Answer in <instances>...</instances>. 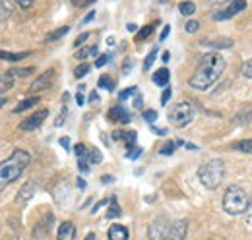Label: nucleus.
<instances>
[{
  "mask_svg": "<svg viewBox=\"0 0 252 240\" xmlns=\"http://www.w3.org/2000/svg\"><path fill=\"white\" fill-rule=\"evenodd\" d=\"M223 70H225V59L220 53H208L202 57L196 72L189 78V86L196 91L210 90L221 78Z\"/></svg>",
  "mask_w": 252,
  "mask_h": 240,
  "instance_id": "nucleus-1",
  "label": "nucleus"
},
{
  "mask_svg": "<svg viewBox=\"0 0 252 240\" xmlns=\"http://www.w3.org/2000/svg\"><path fill=\"white\" fill-rule=\"evenodd\" d=\"M32 163V155L26 150H14L12 155L0 161V192H4L10 184L20 179Z\"/></svg>",
  "mask_w": 252,
  "mask_h": 240,
  "instance_id": "nucleus-2",
  "label": "nucleus"
},
{
  "mask_svg": "<svg viewBox=\"0 0 252 240\" xmlns=\"http://www.w3.org/2000/svg\"><path fill=\"white\" fill-rule=\"evenodd\" d=\"M223 177H225V163L221 159H212L200 165L198 169V179L202 182V186L208 190H216L221 184Z\"/></svg>",
  "mask_w": 252,
  "mask_h": 240,
  "instance_id": "nucleus-3",
  "label": "nucleus"
},
{
  "mask_svg": "<svg viewBox=\"0 0 252 240\" xmlns=\"http://www.w3.org/2000/svg\"><path fill=\"white\" fill-rule=\"evenodd\" d=\"M249 206V196L247 192L241 188V186H229L225 190V196H223V211L227 215H241L247 211Z\"/></svg>",
  "mask_w": 252,
  "mask_h": 240,
  "instance_id": "nucleus-4",
  "label": "nucleus"
},
{
  "mask_svg": "<svg viewBox=\"0 0 252 240\" xmlns=\"http://www.w3.org/2000/svg\"><path fill=\"white\" fill-rule=\"evenodd\" d=\"M194 105L190 103V101H181V103H177L173 109H171V113H169V120H171V124H175L177 128H185V126H189L192 119H194Z\"/></svg>",
  "mask_w": 252,
  "mask_h": 240,
  "instance_id": "nucleus-5",
  "label": "nucleus"
},
{
  "mask_svg": "<svg viewBox=\"0 0 252 240\" xmlns=\"http://www.w3.org/2000/svg\"><path fill=\"white\" fill-rule=\"evenodd\" d=\"M169 227L171 223L167 221V217H158L150 229H148V239L150 240H165L167 239V233H169Z\"/></svg>",
  "mask_w": 252,
  "mask_h": 240,
  "instance_id": "nucleus-6",
  "label": "nucleus"
},
{
  "mask_svg": "<svg viewBox=\"0 0 252 240\" xmlns=\"http://www.w3.org/2000/svg\"><path fill=\"white\" fill-rule=\"evenodd\" d=\"M245 8H247V0H233L229 6H225L223 10H220V12L214 14V20H218V22L231 20V18H235L237 14H241Z\"/></svg>",
  "mask_w": 252,
  "mask_h": 240,
  "instance_id": "nucleus-7",
  "label": "nucleus"
},
{
  "mask_svg": "<svg viewBox=\"0 0 252 240\" xmlns=\"http://www.w3.org/2000/svg\"><path fill=\"white\" fill-rule=\"evenodd\" d=\"M49 117V111L47 109H41V111H37V113H33L32 117H28V119H24L22 122H20V130L22 132H33V130H37L43 122H45V119Z\"/></svg>",
  "mask_w": 252,
  "mask_h": 240,
  "instance_id": "nucleus-8",
  "label": "nucleus"
},
{
  "mask_svg": "<svg viewBox=\"0 0 252 240\" xmlns=\"http://www.w3.org/2000/svg\"><path fill=\"white\" fill-rule=\"evenodd\" d=\"M53 78H55V70L51 68V70L43 72L41 76H37V80H35L32 86H30V91H32V93H37V91L49 90V88H51V82H53Z\"/></svg>",
  "mask_w": 252,
  "mask_h": 240,
  "instance_id": "nucleus-9",
  "label": "nucleus"
},
{
  "mask_svg": "<svg viewBox=\"0 0 252 240\" xmlns=\"http://www.w3.org/2000/svg\"><path fill=\"white\" fill-rule=\"evenodd\" d=\"M187 229H189V223L183 221V219L171 223L169 233H167V239L165 240H185V237H187Z\"/></svg>",
  "mask_w": 252,
  "mask_h": 240,
  "instance_id": "nucleus-10",
  "label": "nucleus"
},
{
  "mask_svg": "<svg viewBox=\"0 0 252 240\" xmlns=\"http://www.w3.org/2000/svg\"><path fill=\"white\" fill-rule=\"evenodd\" d=\"M35 190H37L35 182H26V184L20 188L18 196H16V204H18V206H26L33 196H35Z\"/></svg>",
  "mask_w": 252,
  "mask_h": 240,
  "instance_id": "nucleus-11",
  "label": "nucleus"
},
{
  "mask_svg": "<svg viewBox=\"0 0 252 240\" xmlns=\"http://www.w3.org/2000/svg\"><path fill=\"white\" fill-rule=\"evenodd\" d=\"M109 120L111 122H121V124H130V120H132V117H130V113L126 111L123 105H117V107H113L111 111H109Z\"/></svg>",
  "mask_w": 252,
  "mask_h": 240,
  "instance_id": "nucleus-12",
  "label": "nucleus"
},
{
  "mask_svg": "<svg viewBox=\"0 0 252 240\" xmlns=\"http://www.w3.org/2000/svg\"><path fill=\"white\" fill-rule=\"evenodd\" d=\"M53 221H55V217H53L51 213H49V215H45V217L35 225V229H33V239H41V237H45V235L51 231Z\"/></svg>",
  "mask_w": 252,
  "mask_h": 240,
  "instance_id": "nucleus-13",
  "label": "nucleus"
},
{
  "mask_svg": "<svg viewBox=\"0 0 252 240\" xmlns=\"http://www.w3.org/2000/svg\"><path fill=\"white\" fill-rule=\"evenodd\" d=\"M109 240H128V229L125 225H113L107 233Z\"/></svg>",
  "mask_w": 252,
  "mask_h": 240,
  "instance_id": "nucleus-14",
  "label": "nucleus"
},
{
  "mask_svg": "<svg viewBox=\"0 0 252 240\" xmlns=\"http://www.w3.org/2000/svg\"><path fill=\"white\" fill-rule=\"evenodd\" d=\"M136 138H138V136H136V132H115V134H113V140H117V142H119V140H123L128 150H132V148H134Z\"/></svg>",
  "mask_w": 252,
  "mask_h": 240,
  "instance_id": "nucleus-15",
  "label": "nucleus"
},
{
  "mask_svg": "<svg viewBox=\"0 0 252 240\" xmlns=\"http://www.w3.org/2000/svg\"><path fill=\"white\" fill-rule=\"evenodd\" d=\"M59 240H70L76 237V229H74V225L70 223V221H64L63 225L59 227Z\"/></svg>",
  "mask_w": 252,
  "mask_h": 240,
  "instance_id": "nucleus-16",
  "label": "nucleus"
},
{
  "mask_svg": "<svg viewBox=\"0 0 252 240\" xmlns=\"http://www.w3.org/2000/svg\"><path fill=\"white\" fill-rule=\"evenodd\" d=\"M169 80H171V74L167 68H159L158 72L154 74V84H158L161 88H167L169 86Z\"/></svg>",
  "mask_w": 252,
  "mask_h": 240,
  "instance_id": "nucleus-17",
  "label": "nucleus"
},
{
  "mask_svg": "<svg viewBox=\"0 0 252 240\" xmlns=\"http://www.w3.org/2000/svg\"><path fill=\"white\" fill-rule=\"evenodd\" d=\"M32 53L26 51V53H10V51H0V60H6V62H18V60L28 59Z\"/></svg>",
  "mask_w": 252,
  "mask_h": 240,
  "instance_id": "nucleus-18",
  "label": "nucleus"
},
{
  "mask_svg": "<svg viewBox=\"0 0 252 240\" xmlns=\"http://www.w3.org/2000/svg\"><path fill=\"white\" fill-rule=\"evenodd\" d=\"M202 45H206V47H212V49H229V47H233V39H227V37H223V39H216V41H202Z\"/></svg>",
  "mask_w": 252,
  "mask_h": 240,
  "instance_id": "nucleus-19",
  "label": "nucleus"
},
{
  "mask_svg": "<svg viewBox=\"0 0 252 240\" xmlns=\"http://www.w3.org/2000/svg\"><path fill=\"white\" fill-rule=\"evenodd\" d=\"M37 103H39V97H28V99H24V101L14 109V113L20 115V113H24V111H28V109H33Z\"/></svg>",
  "mask_w": 252,
  "mask_h": 240,
  "instance_id": "nucleus-20",
  "label": "nucleus"
},
{
  "mask_svg": "<svg viewBox=\"0 0 252 240\" xmlns=\"http://www.w3.org/2000/svg\"><path fill=\"white\" fill-rule=\"evenodd\" d=\"M156 26H159V22H154V24H150V26H146V28H142V30L138 31V35H136V41L138 43H142V41H146L154 31H156Z\"/></svg>",
  "mask_w": 252,
  "mask_h": 240,
  "instance_id": "nucleus-21",
  "label": "nucleus"
},
{
  "mask_svg": "<svg viewBox=\"0 0 252 240\" xmlns=\"http://www.w3.org/2000/svg\"><path fill=\"white\" fill-rule=\"evenodd\" d=\"M97 53H99V49L92 45V47H84V49H80L78 53H76V59L78 60H86L90 59V57H97Z\"/></svg>",
  "mask_w": 252,
  "mask_h": 240,
  "instance_id": "nucleus-22",
  "label": "nucleus"
},
{
  "mask_svg": "<svg viewBox=\"0 0 252 240\" xmlns=\"http://www.w3.org/2000/svg\"><path fill=\"white\" fill-rule=\"evenodd\" d=\"M14 88V76L8 72V74H2L0 76V93H4V91L12 90Z\"/></svg>",
  "mask_w": 252,
  "mask_h": 240,
  "instance_id": "nucleus-23",
  "label": "nucleus"
},
{
  "mask_svg": "<svg viewBox=\"0 0 252 240\" xmlns=\"http://www.w3.org/2000/svg\"><path fill=\"white\" fill-rule=\"evenodd\" d=\"M235 151L239 153H252V140H241V142H235L231 146Z\"/></svg>",
  "mask_w": 252,
  "mask_h": 240,
  "instance_id": "nucleus-24",
  "label": "nucleus"
},
{
  "mask_svg": "<svg viewBox=\"0 0 252 240\" xmlns=\"http://www.w3.org/2000/svg\"><path fill=\"white\" fill-rule=\"evenodd\" d=\"M121 215H123V210L119 208L117 198L113 196V198H111V208H109V211H107V217H109V219H115V217H121Z\"/></svg>",
  "mask_w": 252,
  "mask_h": 240,
  "instance_id": "nucleus-25",
  "label": "nucleus"
},
{
  "mask_svg": "<svg viewBox=\"0 0 252 240\" xmlns=\"http://www.w3.org/2000/svg\"><path fill=\"white\" fill-rule=\"evenodd\" d=\"M179 12H181L183 16H192V14L196 12V4H194V2H190V0L181 2V4H179Z\"/></svg>",
  "mask_w": 252,
  "mask_h": 240,
  "instance_id": "nucleus-26",
  "label": "nucleus"
},
{
  "mask_svg": "<svg viewBox=\"0 0 252 240\" xmlns=\"http://www.w3.org/2000/svg\"><path fill=\"white\" fill-rule=\"evenodd\" d=\"M97 86H99V88H103V90H107V91L115 90V82H113V78H111V76H101V78H99V82H97Z\"/></svg>",
  "mask_w": 252,
  "mask_h": 240,
  "instance_id": "nucleus-27",
  "label": "nucleus"
},
{
  "mask_svg": "<svg viewBox=\"0 0 252 240\" xmlns=\"http://www.w3.org/2000/svg\"><path fill=\"white\" fill-rule=\"evenodd\" d=\"M68 31H70V28H68V26H64V28H61V30H55L53 33H49V35H47V41H59V39H61V37H64Z\"/></svg>",
  "mask_w": 252,
  "mask_h": 240,
  "instance_id": "nucleus-28",
  "label": "nucleus"
},
{
  "mask_svg": "<svg viewBox=\"0 0 252 240\" xmlns=\"http://www.w3.org/2000/svg\"><path fill=\"white\" fill-rule=\"evenodd\" d=\"M90 68H92V66H90L88 62H84V64H80V66H78V68L74 70V78H78V80H82L84 76H88V72H90Z\"/></svg>",
  "mask_w": 252,
  "mask_h": 240,
  "instance_id": "nucleus-29",
  "label": "nucleus"
},
{
  "mask_svg": "<svg viewBox=\"0 0 252 240\" xmlns=\"http://www.w3.org/2000/svg\"><path fill=\"white\" fill-rule=\"evenodd\" d=\"M156 57H158V49H152V51H150V55H148L146 60H144V72H148V70L152 68V64H154Z\"/></svg>",
  "mask_w": 252,
  "mask_h": 240,
  "instance_id": "nucleus-30",
  "label": "nucleus"
},
{
  "mask_svg": "<svg viewBox=\"0 0 252 240\" xmlns=\"http://www.w3.org/2000/svg\"><path fill=\"white\" fill-rule=\"evenodd\" d=\"M78 169H80L82 173H90V161H88V153H86V155H82V157H78Z\"/></svg>",
  "mask_w": 252,
  "mask_h": 240,
  "instance_id": "nucleus-31",
  "label": "nucleus"
},
{
  "mask_svg": "<svg viewBox=\"0 0 252 240\" xmlns=\"http://www.w3.org/2000/svg\"><path fill=\"white\" fill-rule=\"evenodd\" d=\"M142 117L146 122H150V124H154L156 120H158V111H154V109H148V111H144L142 113Z\"/></svg>",
  "mask_w": 252,
  "mask_h": 240,
  "instance_id": "nucleus-32",
  "label": "nucleus"
},
{
  "mask_svg": "<svg viewBox=\"0 0 252 240\" xmlns=\"http://www.w3.org/2000/svg\"><path fill=\"white\" fill-rule=\"evenodd\" d=\"M175 148H177L175 142H167V144L159 150V153H161V155H173V153H175Z\"/></svg>",
  "mask_w": 252,
  "mask_h": 240,
  "instance_id": "nucleus-33",
  "label": "nucleus"
},
{
  "mask_svg": "<svg viewBox=\"0 0 252 240\" xmlns=\"http://www.w3.org/2000/svg\"><path fill=\"white\" fill-rule=\"evenodd\" d=\"M138 93H140V91H138V88H128V90L121 91L119 99H121V101H126L128 97H134V95H138Z\"/></svg>",
  "mask_w": 252,
  "mask_h": 240,
  "instance_id": "nucleus-34",
  "label": "nucleus"
},
{
  "mask_svg": "<svg viewBox=\"0 0 252 240\" xmlns=\"http://www.w3.org/2000/svg\"><path fill=\"white\" fill-rule=\"evenodd\" d=\"M33 72V68H22V70H10V74L14 76V78H26V76H30Z\"/></svg>",
  "mask_w": 252,
  "mask_h": 240,
  "instance_id": "nucleus-35",
  "label": "nucleus"
},
{
  "mask_svg": "<svg viewBox=\"0 0 252 240\" xmlns=\"http://www.w3.org/2000/svg\"><path fill=\"white\" fill-rule=\"evenodd\" d=\"M241 72H243V76H245V78L252 80V60H247V62L241 66Z\"/></svg>",
  "mask_w": 252,
  "mask_h": 240,
  "instance_id": "nucleus-36",
  "label": "nucleus"
},
{
  "mask_svg": "<svg viewBox=\"0 0 252 240\" xmlns=\"http://www.w3.org/2000/svg\"><path fill=\"white\" fill-rule=\"evenodd\" d=\"M198 28H200V24H198L196 20H190V22H187V26H185L187 33H196V31H198Z\"/></svg>",
  "mask_w": 252,
  "mask_h": 240,
  "instance_id": "nucleus-37",
  "label": "nucleus"
},
{
  "mask_svg": "<svg viewBox=\"0 0 252 240\" xmlns=\"http://www.w3.org/2000/svg\"><path fill=\"white\" fill-rule=\"evenodd\" d=\"M88 39H90V33H82V35H78V39L74 41V47H76V49H78V47H82Z\"/></svg>",
  "mask_w": 252,
  "mask_h": 240,
  "instance_id": "nucleus-38",
  "label": "nucleus"
},
{
  "mask_svg": "<svg viewBox=\"0 0 252 240\" xmlns=\"http://www.w3.org/2000/svg\"><path fill=\"white\" fill-rule=\"evenodd\" d=\"M140 155H142V148H132V150L126 153V157H128V159H138Z\"/></svg>",
  "mask_w": 252,
  "mask_h": 240,
  "instance_id": "nucleus-39",
  "label": "nucleus"
},
{
  "mask_svg": "<svg viewBox=\"0 0 252 240\" xmlns=\"http://www.w3.org/2000/svg\"><path fill=\"white\" fill-rule=\"evenodd\" d=\"M66 113H68V109L63 107V111H61V115H59V119L55 120V126H63L64 120H66Z\"/></svg>",
  "mask_w": 252,
  "mask_h": 240,
  "instance_id": "nucleus-40",
  "label": "nucleus"
},
{
  "mask_svg": "<svg viewBox=\"0 0 252 240\" xmlns=\"http://www.w3.org/2000/svg\"><path fill=\"white\" fill-rule=\"evenodd\" d=\"M20 8H24V10H28V8H32V4L35 2V0H14Z\"/></svg>",
  "mask_w": 252,
  "mask_h": 240,
  "instance_id": "nucleus-41",
  "label": "nucleus"
},
{
  "mask_svg": "<svg viewBox=\"0 0 252 240\" xmlns=\"http://www.w3.org/2000/svg\"><path fill=\"white\" fill-rule=\"evenodd\" d=\"M109 60H111V59H109V55H103V57H99V59L95 60V66H97V68H103V66H105Z\"/></svg>",
  "mask_w": 252,
  "mask_h": 240,
  "instance_id": "nucleus-42",
  "label": "nucleus"
},
{
  "mask_svg": "<svg viewBox=\"0 0 252 240\" xmlns=\"http://www.w3.org/2000/svg\"><path fill=\"white\" fill-rule=\"evenodd\" d=\"M74 153H76L78 157H82V155H86V153H88V148H86L84 144H78V146L74 148Z\"/></svg>",
  "mask_w": 252,
  "mask_h": 240,
  "instance_id": "nucleus-43",
  "label": "nucleus"
},
{
  "mask_svg": "<svg viewBox=\"0 0 252 240\" xmlns=\"http://www.w3.org/2000/svg\"><path fill=\"white\" fill-rule=\"evenodd\" d=\"M245 215H247V223H249V225H252V198L249 200V206H247Z\"/></svg>",
  "mask_w": 252,
  "mask_h": 240,
  "instance_id": "nucleus-44",
  "label": "nucleus"
},
{
  "mask_svg": "<svg viewBox=\"0 0 252 240\" xmlns=\"http://www.w3.org/2000/svg\"><path fill=\"white\" fill-rule=\"evenodd\" d=\"M169 99H171V90H169V88H165L163 95H161V105H167V103H169Z\"/></svg>",
  "mask_w": 252,
  "mask_h": 240,
  "instance_id": "nucleus-45",
  "label": "nucleus"
},
{
  "mask_svg": "<svg viewBox=\"0 0 252 240\" xmlns=\"http://www.w3.org/2000/svg\"><path fill=\"white\" fill-rule=\"evenodd\" d=\"M90 163H94V165L101 163V153H99V150H92V161Z\"/></svg>",
  "mask_w": 252,
  "mask_h": 240,
  "instance_id": "nucleus-46",
  "label": "nucleus"
},
{
  "mask_svg": "<svg viewBox=\"0 0 252 240\" xmlns=\"http://www.w3.org/2000/svg\"><path fill=\"white\" fill-rule=\"evenodd\" d=\"M132 107L134 109H142V95H134V101H132Z\"/></svg>",
  "mask_w": 252,
  "mask_h": 240,
  "instance_id": "nucleus-47",
  "label": "nucleus"
},
{
  "mask_svg": "<svg viewBox=\"0 0 252 240\" xmlns=\"http://www.w3.org/2000/svg\"><path fill=\"white\" fill-rule=\"evenodd\" d=\"M109 202H111V200H101L99 204H95V208H94V210H92V213H97V211L101 210V208H105V206H107Z\"/></svg>",
  "mask_w": 252,
  "mask_h": 240,
  "instance_id": "nucleus-48",
  "label": "nucleus"
},
{
  "mask_svg": "<svg viewBox=\"0 0 252 240\" xmlns=\"http://www.w3.org/2000/svg\"><path fill=\"white\" fill-rule=\"evenodd\" d=\"M92 2H95V0H72V4H74V6H80V8H82V6H88V4H92Z\"/></svg>",
  "mask_w": 252,
  "mask_h": 240,
  "instance_id": "nucleus-49",
  "label": "nucleus"
},
{
  "mask_svg": "<svg viewBox=\"0 0 252 240\" xmlns=\"http://www.w3.org/2000/svg\"><path fill=\"white\" fill-rule=\"evenodd\" d=\"M169 33H171V28H169V26H165V28H163V31H161V37H159V41H165V39L169 37Z\"/></svg>",
  "mask_w": 252,
  "mask_h": 240,
  "instance_id": "nucleus-50",
  "label": "nucleus"
},
{
  "mask_svg": "<svg viewBox=\"0 0 252 240\" xmlns=\"http://www.w3.org/2000/svg\"><path fill=\"white\" fill-rule=\"evenodd\" d=\"M59 144L63 146L64 150H70V138H66V136H64V138H61V140H59Z\"/></svg>",
  "mask_w": 252,
  "mask_h": 240,
  "instance_id": "nucleus-51",
  "label": "nucleus"
},
{
  "mask_svg": "<svg viewBox=\"0 0 252 240\" xmlns=\"http://www.w3.org/2000/svg\"><path fill=\"white\" fill-rule=\"evenodd\" d=\"M76 101H78V105H80V107L86 103V99H84V91H78V93H76Z\"/></svg>",
  "mask_w": 252,
  "mask_h": 240,
  "instance_id": "nucleus-52",
  "label": "nucleus"
},
{
  "mask_svg": "<svg viewBox=\"0 0 252 240\" xmlns=\"http://www.w3.org/2000/svg\"><path fill=\"white\" fill-rule=\"evenodd\" d=\"M94 18H95V12H94V10H92V12H90V14H88V16L84 18V22H82V24H88V22H92Z\"/></svg>",
  "mask_w": 252,
  "mask_h": 240,
  "instance_id": "nucleus-53",
  "label": "nucleus"
},
{
  "mask_svg": "<svg viewBox=\"0 0 252 240\" xmlns=\"http://www.w3.org/2000/svg\"><path fill=\"white\" fill-rule=\"evenodd\" d=\"M132 64H134V62H132V60L128 59L125 62V66H123V70H125V74H128V70H130V68H132Z\"/></svg>",
  "mask_w": 252,
  "mask_h": 240,
  "instance_id": "nucleus-54",
  "label": "nucleus"
},
{
  "mask_svg": "<svg viewBox=\"0 0 252 240\" xmlns=\"http://www.w3.org/2000/svg\"><path fill=\"white\" fill-rule=\"evenodd\" d=\"M113 177H111V175H105V177H101V182H103V184H111V182H113Z\"/></svg>",
  "mask_w": 252,
  "mask_h": 240,
  "instance_id": "nucleus-55",
  "label": "nucleus"
},
{
  "mask_svg": "<svg viewBox=\"0 0 252 240\" xmlns=\"http://www.w3.org/2000/svg\"><path fill=\"white\" fill-rule=\"evenodd\" d=\"M152 130H154L158 136H165V134H167V128H152Z\"/></svg>",
  "mask_w": 252,
  "mask_h": 240,
  "instance_id": "nucleus-56",
  "label": "nucleus"
},
{
  "mask_svg": "<svg viewBox=\"0 0 252 240\" xmlns=\"http://www.w3.org/2000/svg\"><path fill=\"white\" fill-rule=\"evenodd\" d=\"M126 30L130 31V33H134V31H138V26H136V24H128V26H126Z\"/></svg>",
  "mask_w": 252,
  "mask_h": 240,
  "instance_id": "nucleus-57",
  "label": "nucleus"
},
{
  "mask_svg": "<svg viewBox=\"0 0 252 240\" xmlns=\"http://www.w3.org/2000/svg\"><path fill=\"white\" fill-rule=\"evenodd\" d=\"M97 99H99V95H97V91H92V95H90V101H97Z\"/></svg>",
  "mask_w": 252,
  "mask_h": 240,
  "instance_id": "nucleus-58",
  "label": "nucleus"
},
{
  "mask_svg": "<svg viewBox=\"0 0 252 240\" xmlns=\"http://www.w3.org/2000/svg\"><path fill=\"white\" fill-rule=\"evenodd\" d=\"M161 59H163V62H169V59H171V55H169V51H165V53H163V57H161Z\"/></svg>",
  "mask_w": 252,
  "mask_h": 240,
  "instance_id": "nucleus-59",
  "label": "nucleus"
},
{
  "mask_svg": "<svg viewBox=\"0 0 252 240\" xmlns=\"http://www.w3.org/2000/svg\"><path fill=\"white\" fill-rule=\"evenodd\" d=\"M78 188H86V180L78 179Z\"/></svg>",
  "mask_w": 252,
  "mask_h": 240,
  "instance_id": "nucleus-60",
  "label": "nucleus"
},
{
  "mask_svg": "<svg viewBox=\"0 0 252 240\" xmlns=\"http://www.w3.org/2000/svg\"><path fill=\"white\" fill-rule=\"evenodd\" d=\"M6 103H8V101H6V99H4V97H0V109H2V107H4V105H6Z\"/></svg>",
  "mask_w": 252,
  "mask_h": 240,
  "instance_id": "nucleus-61",
  "label": "nucleus"
},
{
  "mask_svg": "<svg viewBox=\"0 0 252 240\" xmlns=\"http://www.w3.org/2000/svg\"><path fill=\"white\" fill-rule=\"evenodd\" d=\"M84 240H95V235H94V233H90V235H88Z\"/></svg>",
  "mask_w": 252,
  "mask_h": 240,
  "instance_id": "nucleus-62",
  "label": "nucleus"
},
{
  "mask_svg": "<svg viewBox=\"0 0 252 240\" xmlns=\"http://www.w3.org/2000/svg\"><path fill=\"white\" fill-rule=\"evenodd\" d=\"M214 4H221V2H225V0H212Z\"/></svg>",
  "mask_w": 252,
  "mask_h": 240,
  "instance_id": "nucleus-63",
  "label": "nucleus"
},
{
  "mask_svg": "<svg viewBox=\"0 0 252 240\" xmlns=\"http://www.w3.org/2000/svg\"><path fill=\"white\" fill-rule=\"evenodd\" d=\"M161 2H165V0H161Z\"/></svg>",
  "mask_w": 252,
  "mask_h": 240,
  "instance_id": "nucleus-64",
  "label": "nucleus"
}]
</instances>
